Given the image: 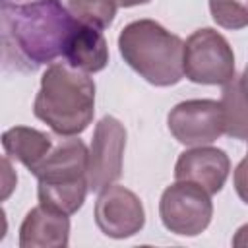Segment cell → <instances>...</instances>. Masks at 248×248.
Returning <instances> with one entry per match:
<instances>
[{
    "label": "cell",
    "instance_id": "2",
    "mask_svg": "<svg viewBox=\"0 0 248 248\" xmlns=\"http://www.w3.org/2000/svg\"><path fill=\"white\" fill-rule=\"evenodd\" d=\"M33 114L58 136H79L95 114V81L68 62H52L41 76Z\"/></svg>",
    "mask_w": 248,
    "mask_h": 248
},
{
    "label": "cell",
    "instance_id": "20",
    "mask_svg": "<svg viewBox=\"0 0 248 248\" xmlns=\"http://www.w3.org/2000/svg\"><path fill=\"white\" fill-rule=\"evenodd\" d=\"M240 83H242L244 91L248 93V64H246V68H244V72H242V76H240Z\"/></svg>",
    "mask_w": 248,
    "mask_h": 248
},
{
    "label": "cell",
    "instance_id": "12",
    "mask_svg": "<svg viewBox=\"0 0 248 248\" xmlns=\"http://www.w3.org/2000/svg\"><path fill=\"white\" fill-rule=\"evenodd\" d=\"M62 56L70 66L87 74L105 70L108 64V46L103 29L78 21L64 45Z\"/></svg>",
    "mask_w": 248,
    "mask_h": 248
},
{
    "label": "cell",
    "instance_id": "5",
    "mask_svg": "<svg viewBox=\"0 0 248 248\" xmlns=\"http://www.w3.org/2000/svg\"><path fill=\"white\" fill-rule=\"evenodd\" d=\"M184 76L200 85H225L234 78V52L211 27L196 29L184 43Z\"/></svg>",
    "mask_w": 248,
    "mask_h": 248
},
{
    "label": "cell",
    "instance_id": "15",
    "mask_svg": "<svg viewBox=\"0 0 248 248\" xmlns=\"http://www.w3.org/2000/svg\"><path fill=\"white\" fill-rule=\"evenodd\" d=\"M116 0H68L70 14L79 21L105 29L112 23L116 16Z\"/></svg>",
    "mask_w": 248,
    "mask_h": 248
},
{
    "label": "cell",
    "instance_id": "11",
    "mask_svg": "<svg viewBox=\"0 0 248 248\" xmlns=\"http://www.w3.org/2000/svg\"><path fill=\"white\" fill-rule=\"evenodd\" d=\"M70 215L37 205L21 221V248H66L70 242Z\"/></svg>",
    "mask_w": 248,
    "mask_h": 248
},
{
    "label": "cell",
    "instance_id": "6",
    "mask_svg": "<svg viewBox=\"0 0 248 248\" xmlns=\"http://www.w3.org/2000/svg\"><path fill=\"white\" fill-rule=\"evenodd\" d=\"M159 217L167 231L178 236H198L213 217L211 194L196 182L176 180L161 194Z\"/></svg>",
    "mask_w": 248,
    "mask_h": 248
},
{
    "label": "cell",
    "instance_id": "19",
    "mask_svg": "<svg viewBox=\"0 0 248 248\" xmlns=\"http://www.w3.org/2000/svg\"><path fill=\"white\" fill-rule=\"evenodd\" d=\"M151 0H116V4L120 8H134V6H140V4H147Z\"/></svg>",
    "mask_w": 248,
    "mask_h": 248
},
{
    "label": "cell",
    "instance_id": "21",
    "mask_svg": "<svg viewBox=\"0 0 248 248\" xmlns=\"http://www.w3.org/2000/svg\"><path fill=\"white\" fill-rule=\"evenodd\" d=\"M246 157H248V155H246Z\"/></svg>",
    "mask_w": 248,
    "mask_h": 248
},
{
    "label": "cell",
    "instance_id": "8",
    "mask_svg": "<svg viewBox=\"0 0 248 248\" xmlns=\"http://www.w3.org/2000/svg\"><path fill=\"white\" fill-rule=\"evenodd\" d=\"M167 126L172 138L186 145H209L225 134L221 101L190 99L174 105L167 116Z\"/></svg>",
    "mask_w": 248,
    "mask_h": 248
},
{
    "label": "cell",
    "instance_id": "3",
    "mask_svg": "<svg viewBox=\"0 0 248 248\" xmlns=\"http://www.w3.org/2000/svg\"><path fill=\"white\" fill-rule=\"evenodd\" d=\"M124 62L157 87L176 85L184 78V41L155 19H136L118 35Z\"/></svg>",
    "mask_w": 248,
    "mask_h": 248
},
{
    "label": "cell",
    "instance_id": "7",
    "mask_svg": "<svg viewBox=\"0 0 248 248\" xmlns=\"http://www.w3.org/2000/svg\"><path fill=\"white\" fill-rule=\"evenodd\" d=\"M124 149H126L124 124L114 116H103L95 124L89 145V157H87L89 190L103 192L120 178Z\"/></svg>",
    "mask_w": 248,
    "mask_h": 248
},
{
    "label": "cell",
    "instance_id": "10",
    "mask_svg": "<svg viewBox=\"0 0 248 248\" xmlns=\"http://www.w3.org/2000/svg\"><path fill=\"white\" fill-rule=\"evenodd\" d=\"M231 172V159L223 149L211 145H198L178 155L174 165V178L196 182L209 194L221 192Z\"/></svg>",
    "mask_w": 248,
    "mask_h": 248
},
{
    "label": "cell",
    "instance_id": "13",
    "mask_svg": "<svg viewBox=\"0 0 248 248\" xmlns=\"http://www.w3.org/2000/svg\"><path fill=\"white\" fill-rule=\"evenodd\" d=\"M52 138L29 126H14L2 134V147L8 159L19 161L29 172L50 153Z\"/></svg>",
    "mask_w": 248,
    "mask_h": 248
},
{
    "label": "cell",
    "instance_id": "16",
    "mask_svg": "<svg viewBox=\"0 0 248 248\" xmlns=\"http://www.w3.org/2000/svg\"><path fill=\"white\" fill-rule=\"evenodd\" d=\"M209 12L223 29L236 31L248 27V0H209Z\"/></svg>",
    "mask_w": 248,
    "mask_h": 248
},
{
    "label": "cell",
    "instance_id": "9",
    "mask_svg": "<svg viewBox=\"0 0 248 248\" xmlns=\"http://www.w3.org/2000/svg\"><path fill=\"white\" fill-rule=\"evenodd\" d=\"M95 223L105 236L130 238L145 225V211L141 200L126 186L110 184L95 202Z\"/></svg>",
    "mask_w": 248,
    "mask_h": 248
},
{
    "label": "cell",
    "instance_id": "1",
    "mask_svg": "<svg viewBox=\"0 0 248 248\" xmlns=\"http://www.w3.org/2000/svg\"><path fill=\"white\" fill-rule=\"evenodd\" d=\"M76 23L78 19L60 0H2L4 46L6 50L14 46L31 70L62 56Z\"/></svg>",
    "mask_w": 248,
    "mask_h": 248
},
{
    "label": "cell",
    "instance_id": "14",
    "mask_svg": "<svg viewBox=\"0 0 248 248\" xmlns=\"http://www.w3.org/2000/svg\"><path fill=\"white\" fill-rule=\"evenodd\" d=\"M221 108L225 120V134L234 140L248 141V93L244 91L240 78H232L223 85Z\"/></svg>",
    "mask_w": 248,
    "mask_h": 248
},
{
    "label": "cell",
    "instance_id": "4",
    "mask_svg": "<svg viewBox=\"0 0 248 248\" xmlns=\"http://www.w3.org/2000/svg\"><path fill=\"white\" fill-rule=\"evenodd\" d=\"M87 157L89 149L79 138L66 136V140H58L50 153L31 170L39 180V203L66 215L81 209L89 192Z\"/></svg>",
    "mask_w": 248,
    "mask_h": 248
},
{
    "label": "cell",
    "instance_id": "18",
    "mask_svg": "<svg viewBox=\"0 0 248 248\" xmlns=\"http://www.w3.org/2000/svg\"><path fill=\"white\" fill-rule=\"evenodd\" d=\"M232 246L234 248H248V223L238 227V231L232 236Z\"/></svg>",
    "mask_w": 248,
    "mask_h": 248
},
{
    "label": "cell",
    "instance_id": "17",
    "mask_svg": "<svg viewBox=\"0 0 248 248\" xmlns=\"http://www.w3.org/2000/svg\"><path fill=\"white\" fill-rule=\"evenodd\" d=\"M232 182H234V190L238 194V198L248 203V157H244L236 169H234V174H232Z\"/></svg>",
    "mask_w": 248,
    "mask_h": 248
}]
</instances>
